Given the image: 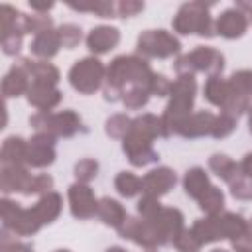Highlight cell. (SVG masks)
<instances>
[{
    "label": "cell",
    "instance_id": "1",
    "mask_svg": "<svg viewBox=\"0 0 252 252\" xmlns=\"http://www.w3.org/2000/svg\"><path fill=\"white\" fill-rule=\"evenodd\" d=\"M154 77H156V73L150 69V63L144 57H140V55L114 57L106 69L104 98L110 102L122 100L124 91L132 89V87H144L150 91Z\"/></svg>",
    "mask_w": 252,
    "mask_h": 252
},
{
    "label": "cell",
    "instance_id": "2",
    "mask_svg": "<svg viewBox=\"0 0 252 252\" xmlns=\"http://www.w3.org/2000/svg\"><path fill=\"white\" fill-rule=\"evenodd\" d=\"M158 136H161V118L150 112L132 118L128 134L122 138V150L128 161L136 167L158 161V152L152 146Z\"/></svg>",
    "mask_w": 252,
    "mask_h": 252
},
{
    "label": "cell",
    "instance_id": "3",
    "mask_svg": "<svg viewBox=\"0 0 252 252\" xmlns=\"http://www.w3.org/2000/svg\"><path fill=\"white\" fill-rule=\"evenodd\" d=\"M195 94H197L195 75H177V79L171 83L169 102L161 114V136L163 138L177 134L185 118L193 114L191 110L195 104Z\"/></svg>",
    "mask_w": 252,
    "mask_h": 252
},
{
    "label": "cell",
    "instance_id": "4",
    "mask_svg": "<svg viewBox=\"0 0 252 252\" xmlns=\"http://www.w3.org/2000/svg\"><path fill=\"white\" fill-rule=\"evenodd\" d=\"M244 228H246V219L242 215L222 211L219 215H209L207 219L195 220V224L191 226V232L201 244H209L224 238L234 242L244 232Z\"/></svg>",
    "mask_w": 252,
    "mask_h": 252
},
{
    "label": "cell",
    "instance_id": "5",
    "mask_svg": "<svg viewBox=\"0 0 252 252\" xmlns=\"http://www.w3.org/2000/svg\"><path fill=\"white\" fill-rule=\"evenodd\" d=\"M209 10H211V4H205V2L183 4L173 18V30L183 35L197 33L201 37H213L217 32H215V22Z\"/></svg>",
    "mask_w": 252,
    "mask_h": 252
},
{
    "label": "cell",
    "instance_id": "6",
    "mask_svg": "<svg viewBox=\"0 0 252 252\" xmlns=\"http://www.w3.org/2000/svg\"><path fill=\"white\" fill-rule=\"evenodd\" d=\"M177 75H195L197 71L209 73V77L220 75L224 69V55L215 47L199 45L193 51L179 55L173 63Z\"/></svg>",
    "mask_w": 252,
    "mask_h": 252
},
{
    "label": "cell",
    "instance_id": "7",
    "mask_svg": "<svg viewBox=\"0 0 252 252\" xmlns=\"http://www.w3.org/2000/svg\"><path fill=\"white\" fill-rule=\"evenodd\" d=\"M30 124L35 132L49 134L53 138H71L75 136L83 122L75 110H61V112H37L30 118Z\"/></svg>",
    "mask_w": 252,
    "mask_h": 252
},
{
    "label": "cell",
    "instance_id": "8",
    "mask_svg": "<svg viewBox=\"0 0 252 252\" xmlns=\"http://www.w3.org/2000/svg\"><path fill=\"white\" fill-rule=\"evenodd\" d=\"M43 226L41 219L37 217L35 209H24L20 203L10 201L8 197L2 199V228L16 234V236H30L35 234Z\"/></svg>",
    "mask_w": 252,
    "mask_h": 252
},
{
    "label": "cell",
    "instance_id": "9",
    "mask_svg": "<svg viewBox=\"0 0 252 252\" xmlns=\"http://www.w3.org/2000/svg\"><path fill=\"white\" fill-rule=\"evenodd\" d=\"M222 112L238 118L242 112H252V69H242L228 79V98Z\"/></svg>",
    "mask_w": 252,
    "mask_h": 252
},
{
    "label": "cell",
    "instance_id": "10",
    "mask_svg": "<svg viewBox=\"0 0 252 252\" xmlns=\"http://www.w3.org/2000/svg\"><path fill=\"white\" fill-rule=\"evenodd\" d=\"M104 79H106V69L102 61L96 57H83L69 71V83L81 94H93L94 91L100 89Z\"/></svg>",
    "mask_w": 252,
    "mask_h": 252
},
{
    "label": "cell",
    "instance_id": "11",
    "mask_svg": "<svg viewBox=\"0 0 252 252\" xmlns=\"http://www.w3.org/2000/svg\"><path fill=\"white\" fill-rule=\"evenodd\" d=\"M138 55L144 59H165L181 51V43L165 30H146L138 37Z\"/></svg>",
    "mask_w": 252,
    "mask_h": 252
},
{
    "label": "cell",
    "instance_id": "12",
    "mask_svg": "<svg viewBox=\"0 0 252 252\" xmlns=\"http://www.w3.org/2000/svg\"><path fill=\"white\" fill-rule=\"evenodd\" d=\"M118 234L126 240L136 242L138 246L146 248V250H156L158 246H161V240L156 232V228L142 217H128L120 228H116Z\"/></svg>",
    "mask_w": 252,
    "mask_h": 252
},
{
    "label": "cell",
    "instance_id": "13",
    "mask_svg": "<svg viewBox=\"0 0 252 252\" xmlns=\"http://www.w3.org/2000/svg\"><path fill=\"white\" fill-rule=\"evenodd\" d=\"M55 161V138L43 132H35L28 140L26 163L30 167H47Z\"/></svg>",
    "mask_w": 252,
    "mask_h": 252
},
{
    "label": "cell",
    "instance_id": "14",
    "mask_svg": "<svg viewBox=\"0 0 252 252\" xmlns=\"http://www.w3.org/2000/svg\"><path fill=\"white\" fill-rule=\"evenodd\" d=\"M67 195H69V205H71V213L75 219L85 220L96 215L98 201L94 199V193L87 183H79V181L73 183Z\"/></svg>",
    "mask_w": 252,
    "mask_h": 252
},
{
    "label": "cell",
    "instance_id": "15",
    "mask_svg": "<svg viewBox=\"0 0 252 252\" xmlns=\"http://www.w3.org/2000/svg\"><path fill=\"white\" fill-rule=\"evenodd\" d=\"M175 181L177 177L169 167H156L142 177V193L146 197L159 199L173 189Z\"/></svg>",
    "mask_w": 252,
    "mask_h": 252
},
{
    "label": "cell",
    "instance_id": "16",
    "mask_svg": "<svg viewBox=\"0 0 252 252\" xmlns=\"http://www.w3.org/2000/svg\"><path fill=\"white\" fill-rule=\"evenodd\" d=\"M35 175H32L26 165H2V173H0V187L2 193H30L32 181Z\"/></svg>",
    "mask_w": 252,
    "mask_h": 252
},
{
    "label": "cell",
    "instance_id": "17",
    "mask_svg": "<svg viewBox=\"0 0 252 252\" xmlns=\"http://www.w3.org/2000/svg\"><path fill=\"white\" fill-rule=\"evenodd\" d=\"M248 28V18L244 12H240L238 8H228L224 10L217 22H215V32L226 39H236L242 37L244 32Z\"/></svg>",
    "mask_w": 252,
    "mask_h": 252
},
{
    "label": "cell",
    "instance_id": "18",
    "mask_svg": "<svg viewBox=\"0 0 252 252\" xmlns=\"http://www.w3.org/2000/svg\"><path fill=\"white\" fill-rule=\"evenodd\" d=\"M215 114L213 112H207V110H199V112H193L191 116L185 118V122L179 126L177 130V136L181 138H201V136H211L213 132V126H215Z\"/></svg>",
    "mask_w": 252,
    "mask_h": 252
},
{
    "label": "cell",
    "instance_id": "19",
    "mask_svg": "<svg viewBox=\"0 0 252 252\" xmlns=\"http://www.w3.org/2000/svg\"><path fill=\"white\" fill-rule=\"evenodd\" d=\"M118 43H120V32L118 28H112V26H96L87 35V47L94 55L108 53Z\"/></svg>",
    "mask_w": 252,
    "mask_h": 252
},
{
    "label": "cell",
    "instance_id": "20",
    "mask_svg": "<svg viewBox=\"0 0 252 252\" xmlns=\"http://www.w3.org/2000/svg\"><path fill=\"white\" fill-rule=\"evenodd\" d=\"M61 91L57 87H49V85H39V83H32L26 98L32 106H35L39 112H49L53 106H57L61 102Z\"/></svg>",
    "mask_w": 252,
    "mask_h": 252
},
{
    "label": "cell",
    "instance_id": "21",
    "mask_svg": "<svg viewBox=\"0 0 252 252\" xmlns=\"http://www.w3.org/2000/svg\"><path fill=\"white\" fill-rule=\"evenodd\" d=\"M18 63L28 71L32 83L57 87V83H59V71H57L55 65L47 63V61H32L30 57H22V59H18Z\"/></svg>",
    "mask_w": 252,
    "mask_h": 252
},
{
    "label": "cell",
    "instance_id": "22",
    "mask_svg": "<svg viewBox=\"0 0 252 252\" xmlns=\"http://www.w3.org/2000/svg\"><path fill=\"white\" fill-rule=\"evenodd\" d=\"M30 85H32V79H30L28 71H26L20 63H16V65H12L10 71L4 75V81H2V94H4L6 100L12 98V96H20V94L28 93Z\"/></svg>",
    "mask_w": 252,
    "mask_h": 252
},
{
    "label": "cell",
    "instance_id": "23",
    "mask_svg": "<svg viewBox=\"0 0 252 252\" xmlns=\"http://www.w3.org/2000/svg\"><path fill=\"white\" fill-rule=\"evenodd\" d=\"M59 47H63V45H61V37H59V32L53 30V28H51V30H45V32H41V33H37V35L33 37L32 45H30L32 53L37 55V57H41V59L53 57V55L59 51Z\"/></svg>",
    "mask_w": 252,
    "mask_h": 252
},
{
    "label": "cell",
    "instance_id": "24",
    "mask_svg": "<svg viewBox=\"0 0 252 252\" xmlns=\"http://www.w3.org/2000/svg\"><path fill=\"white\" fill-rule=\"evenodd\" d=\"M26 154H28V142L20 136H10L2 144V152H0L2 165H28Z\"/></svg>",
    "mask_w": 252,
    "mask_h": 252
},
{
    "label": "cell",
    "instance_id": "25",
    "mask_svg": "<svg viewBox=\"0 0 252 252\" xmlns=\"http://www.w3.org/2000/svg\"><path fill=\"white\" fill-rule=\"evenodd\" d=\"M211 187L213 185H211L209 175L205 173L203 167H191V169L185 171V175H183V189H185V193L191 199L199 201Z\"/></svg>",
    "mask_w": 252,
    "mask_h": 252
},
{
    "label": "cell",
    "instance_id": "26",
    "mask_svg": "<svg viewBox=\"0 0 252 252\" xmlns=\"http://www.w3.org/2000/svg\"><path fill=\"white\" fill-rule=\"evenodd\" d=\"M96 217H98L104 224L114 226V228H120V226H122V222L128 219L126 209H124L116 199H110V197H102V199L98 201Z\"/></svg>",
    "mask_w": 252,
    "mask_h": 252
},
{
    "label": "cell",
    "instance_id": "27",
    "mask_svg": "<svg viewBox=\"0 0 252 252\" xmlns=\"http://www.w3.org/2000/svg\"><path fill=\"white\" fill-rule=\"evenodd\" d=\"M209 167H211V171L217 175V177H220L222 181H226V183H230L238 173H240V163H236V161H232L228 156H224V154H213L211 158H209Z\"/></svg>",
    "mask_w": 252,
    "mask_h": 252
},
{
    "label": "cell",
    "instance_id": "28",
    "mask_svg": "<svg viewBox=\"0 0 252 252\" xmlns=\"http://www.w3.org/2000/svg\"><path fill=\"white\" fill-rule=\"evenodd\" d=\"M203 93H205V98L211 104L222 108L224 102H226V98H228V81H224L220 75L209 77L207 83H205V87H203Z\"/></svg>",
    "mask_w": 252,
    "mask_h": 252
},
{
    "label": "cell",
    "instance_id": "29",
    "mask_svg": "<svg viewBox=\"0 0 252 252\" xmlns=\"http://www.w3.org/2000/svg\"><path fill=\"white\" fill-rule=\"evenodd\" d=\"M73 10L79 12H93L98 18H116V4L106 2V0H91V2H69Z\"/></svg>",
    "mask_w": 252,
    "mask_h": 252
},
{
    "label": "cell",
    "instance_id": "30",
    "mask_svg": "<svg viewBox=\"0 0 252 252\" xmlns=\"http://www.w3.org/2000/svg\"><path fill=\"white\" fill-rule=\"evenodd\" d=\"M114 187L122 197H136L142 193V179L132 171H120L114 179Z\"/></svg>",
    "mask_w": 252,
    "mask_h": 252
},
{
    "label": "cell",
    "instance_id": "31",
    "mask_svg": "<svg viewBox=\"0 0 252 252\" xmlns=\"http://www.w3.org/2000/svg\"><path fill=\"white\" fill-rule=\"evenodd\" d=\"M197 203L207 215H219V213H222V207H224V195L219 187L213 185Z\"/></svg>",
    "mask_w": 252,
    "mask_h": 252
},
{
    "label": "cell",
    "instance_id": "32",
    "mask_svg": "<svg viewBox=\"0 0 252 252\" xmlns=\"http://www.w3.org/2000/svg\"><path fill=\"white\" fill-rule=\"evenodd\" d=\"M150 91L144 89V87H132V89H126L124 94H122V104L126 108H142L146 106V102L150 100Z\"/></svg>",
    "mask_w": 252,
    "mask_h": 252
},
{
    "label": "cell",
    "instance_id": "33",
    "mask_svg": "<svg viewBox=\"0 0 252 252\" xmlns=\"http://www.w3.org/2000/svg\"><path fill=\"white\" fill-rule=\"evenodd\" d=\"M130 124H132V118H128L126 114H114L106 120L104 130L110 138H124L130 130Z\"/></svg>",
    "mask_w": 252,
    "mask_h": 252
},
{
    "label": "cell",
    "instance_id": "34",
    "mask_svg": "<svg viewBox=\"0 0 252 252\" xmlns=\"http://www.w3.org/2000/svg\"><path fill=\"white\" fill-rule=\"evenodd\" d=\"M228 185H230V193H232L234 199H240V201L252 199V179L246 177L242 171H240Z\"/></svg>",
    "mask_w": 252,
    "mask_h": 252
},
{
    "label": "cell",
    "instance_id": "35",
    "mask_svg": "<svg viewBox=\"0 0 252 252\" xmlns=\"http://www.w3.org/2000/svg\"><path fill=\"white\" fill-rule=\"evenodd\" d=\"M234 128H236V118L230 116V114H226V112H220V114L215 118V126H213L211 136L217 138V140H220V138L230 136V134L234 132Z\"/></svg>",
    "mask_w": 252,
    "mask_h": 252
},
{
    "label": "cell",
    "instance_id": "36",
    "mask_svg": "<svg viewBox=\"0 0 252 252\" xmlns=\"http://www.w3.org/2000/svg\"><path fill=\"white\" fill-rule=\"evenodd\" d=\"M57 32H59V37H61V45L67 47V49H73L83 39V32L75 24H63V26L57 28Z\"/></svg>",
    "mask_w": 252,
    "mask_h": 252
},
{
    "label": "cell",
    "instance_id": "37",
    "mask_svg": "<svg viewBox=\"0 0 252 252\" xmlns=\"http://www.w3.org/2000/svg\"><path fill=\"white\" fill-rule=\"evenodd\" d=\"M96 173H98V163H96L94 159H91V158L81 159V161L75 163V177H77L79 183H89V181H93V179L96 177Z\"/></svg>",
    "mask_w": 252,
    "mask_h": 252
},
{
    "label": "cell",
    "instance_id": "38",
    "mask_svg": "<svg viewBox=\"0 0 252 252\" xmlns=\"http://www.w3.org/2000/svg\"><path fill=\"white\" fill-rule=\"evenodd\" d=\"M173 246L177 248V252H199L203 244L195 238V234L191 232V228H183L179 232V236L173 240Z\"/></svg>",
    "mask_w": 252,
    "mask_h": 252
},
{
    "label": "cell",
    "instance_id": "39",
    "mask_svg": "<svg viewBox=\"0 0 252 252\" xmlns=\"http://www.w3.org/2000/svg\"><path fill=\"white\" fill-rule=\"evenodd\" d=\"M232 248L236 252H252V219L246 220L244 232L232 242Z\"/></svg>",
    "mask_w": 252,
    "mask_h": 252
},
{
    "label": "cell",
    "instance_id": "40",
    "mask_svg": "<svg viewBox=\"0 0 252 252\" xmlns=\"http://www.w3.org/2000/svg\"><path fill=\"white\" fill-rule=\"evenodd\" d=\"M142 10H144V2H136V0H122L116 4V16L118 18H132Z\"/></svg>",
    "mask_w": 252,
    "mask_h": 252
},
{
    "label": "cell",
    "instance_id": "41",
    "mask_svg": "<svg viewBox=\"0 0 252 252\" xmlns=\"http://www.w3.org/2000/svg\"><path fill=\"white\" fill-rule=\"evenodd\" d=\"M0 252H33L32 246L20 240H12L8 236V230H2V250Z\"/></svg>",
    "mask_w": 252,
    "mask_h": 252
},
{
    "label": "cell",
    "instance_id": "42",
    "mask_svg": "<svg viewBox=\"0 0 252 252\" xmlns=\"http://www.w3.org/2000/svg\"><path fill=\"white\" fill-rule=\"evenodd\" d=\"M169 91H171V81L165 75L156 73V77L152 81V87H150V93L154 96H165V94H169Z\"/></svg>",
    "mask_w": 252,
    "mask_h": 252
},
{
    "label": "cell",
    "instance_id": "43",
    "mask_svg": "<svg viewBox=\"0 0 252 252\" xmlns=\"http://www.w3.org/2000/svg\"><path fill=\"white\" fill-rule=\"evenodd\" d=\"M22 47V35H12V37H2V49L6 55H16Z\"/></svg>",
    "mask_w": 252,
    "mask_h": 252
},
{
    "label": "cell",
    "instance_id": "44",
    "mask_svg": "<svg viewBox=\"0 0 252 252\" xmlns=\"http://www.w3.org/2000/svg\"><path fill=\"white\" fill-rule=\"evenodd\" d=\"M55 4L53 2H35V0H30V8L35 10L37 14H47Z\"/></svg>",
    "mask_w": 252,
    "mask_h": 252
},
{
    "label": "cell",
    "instance_id": "45",
    "mask_svg": "<svg viewBox=\"0 0 252 252\" xmlns=\"http://www.w3.org/2000/svg\"><path fill=\"white\" fill-rule=\"evenodd\" d=\"M240 171H242L246 177L252 179V152L242 158V161H240Z\"/></svg>",
    "mask_w": 252,
    "mask_h": 252
},
{
    "label": "cell",
    "instance_id": "46",
    "mask_svg": "<svg viewBox=\"0 0 252 252\" xmlns=\"http://www.w3.org/2000/svg\"><path fill=\"white\" fill-rule=\"evenodd\" d=\"M106 252H126L124 248H120V246H110ZM148 252H154V250H148Z\"/></svg>",
    "mask_w": 252,
    "mask_h": 252
},
{
    "label": "cell",
    "instance_id": "47",
    "mask_svg": "<svg viewBox=\"0 0 252 252\" xmlns=\"http://www.w3.org/2000/svg\"><path fill=\"white\" fill-rule=\"evenodd\" d=\"M248 130L252 134V112H248Z\"/></svg>",
    "mask_w": 252,
    "mask_h": 252
},
{
    "label": "cell",
    "instance_id": "48",
    "mask_svg": "<svg viewBox=\"0 0 252 252\" xmlns=\"http://www.w3.org/2000/svg\"><path fill=\"white\" fill-rule=\"evenodd\" d=\"M211 252H228V250H224V248H213Z\"/></svg>",
    "mask_w": 252,
    "mask_h": 252
},
{
    "label": "cell",
    "instance_id": "49",
    "mask_svg": "<svg viewBox=\"0 0 252 252\" xmlns=\"http://www.w3.org/2000/svg\"><path fill=\"white\" fill-rule=\"evenodd\" d=\"M55 252H71V250H55Z\"/></svg>",
    "mask_w": 252,
    "mask_h": 252
}]
</instances>
